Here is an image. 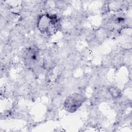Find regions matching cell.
I'll return each mask as SVG.
<instances>
[{
    "mask_svg": "<svg viewBox=\"0 0 132 132\" xmlns=\"http://www.w3.org/2000/svg\"><path fill=\"white\" fill-rule=\"evenodd\" d=\"M59 20L55 14H44L40 15L37 21V28L40 31L47 35L55 33L58 28Z\"/></svg>",
    "mask_w": 132,
    "mask_h": 132,
    "instance_id": "obj_1",
    "label": "cell"
},
{
    "mask_svg": "<svg viewBox=\"0 0 132 132\" xmlns=\"http://www.w3.org/2000/svg\"><path fill=\"white\" fill-rule=\"evenodd\" d=\"M85 100V96L80 93H72L65 100L63 107L67 112H74L82 105Z\"/></svg>",
    "mask_w": 132,
    "mask_h": 132,
    "instance_id": "obj_2",
    "label": "cell"
},
{
    "mask_svg": "<svg viewBox=\"0 0 132 132\" xmlns=\"http://www.w3.org/2000/svg\"><path fill=\"white\" fill-rule=\"evenodd\" d=\"M24 58L27 66H33L39 60V52L34 48H29L25 51Z\"/></svg>",
    "mask_w": 132,
    "mask_h": 132,
    "instance_id": "obj_3",
    "label": "cell"
}]
</instances>
